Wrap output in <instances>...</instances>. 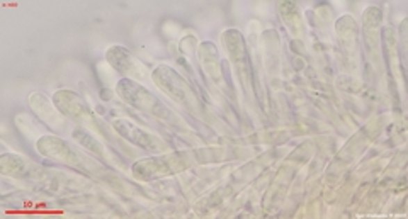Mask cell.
<instances>
[{"instance_id": "cell-1", "label": "cell", "mask_w": 408, "mask_h": 219, "mask_svg": "<svg viewBox=\"0 0 408 219\" xmlns=\"http://www.w3.org/2000/svg\"><path fill=\"white\" fill-rule=\"evenodd\" d=\"M117 94L121 96V99L129 102L135 107L143 109V111L154 112V114H158V111L165 112V105H162L160 102L155 99V96H152L147 89H143L142 85H138L136 82L131 80H121L117 84Z\"/></svg>"}, {"instance_id": "cell-2", "label": "cell", "mask_w": 408, "mask_h": 219, "mask_svg": "<svg viewBox=\"0 0 408 219\" xmlns=\"http://www.w3.org/2000/svg\"><path fill=\"white\" fill-rule=\"evenodd\" d=\"M55 102L58 105L60 111L63 114L70 116L75 119H87L89 118V109L83 105V102L80 100L79 96L72 92H58L55 96Z\"/></svg>"}, {"instance_id": "cell-3", "label": "cell", "mask_w": 408, "mask_h": 219, "mask_svg": "<svg viewBox=\"0 0 408 219\" xmlns=\"http://www.w3.org/2000/svg\"><path fill=\"white\" fill-rule=\"evenodd\" d=\"M114 128L120 131V134L126 136L129 141L136 143V145L143 146V148H157L158 141L155 136L143 133L142 130H138V128H135L133 124H129L128 121H116V123H114Z\"/></svg>"}, {"instance_id": "cell-4", "label": "cell", "mask_w": 408, "mask_h": 219, "mask_svg": "<svg viewBox=\"0 0 408 219\" xmlns=\"http://www.w3.org/2000/svg\"><path fill=\"white\" fill-rule=\"evenodd\" d=\"M108 60L111 65L116 68L117 71H121V73L123 71L128 73V71H133V68H135V60L123 48H113V50L108 51Z\"/></svg>"}, {"instance_id": "cell-5", "label": "cell", "mask_w": 408, "mask_h": 219, "mask_svg": "<svg viewBox=\"0 0 408 219\" xmlns=\"http://www.w3.org/2000/svg\"><path fill=\"white\" fill-rule=\"evenodd\" d=\"M74 136H75V138H77V141L82 143L83 146H89V148H90V150H94V152H95V150H97V152L101 153V150H102V148H101V145H99V143L95 141V138H92V136L87 134L85 131L77 130V131H75V133H74Z\"/></svg>"}]
</instances>
